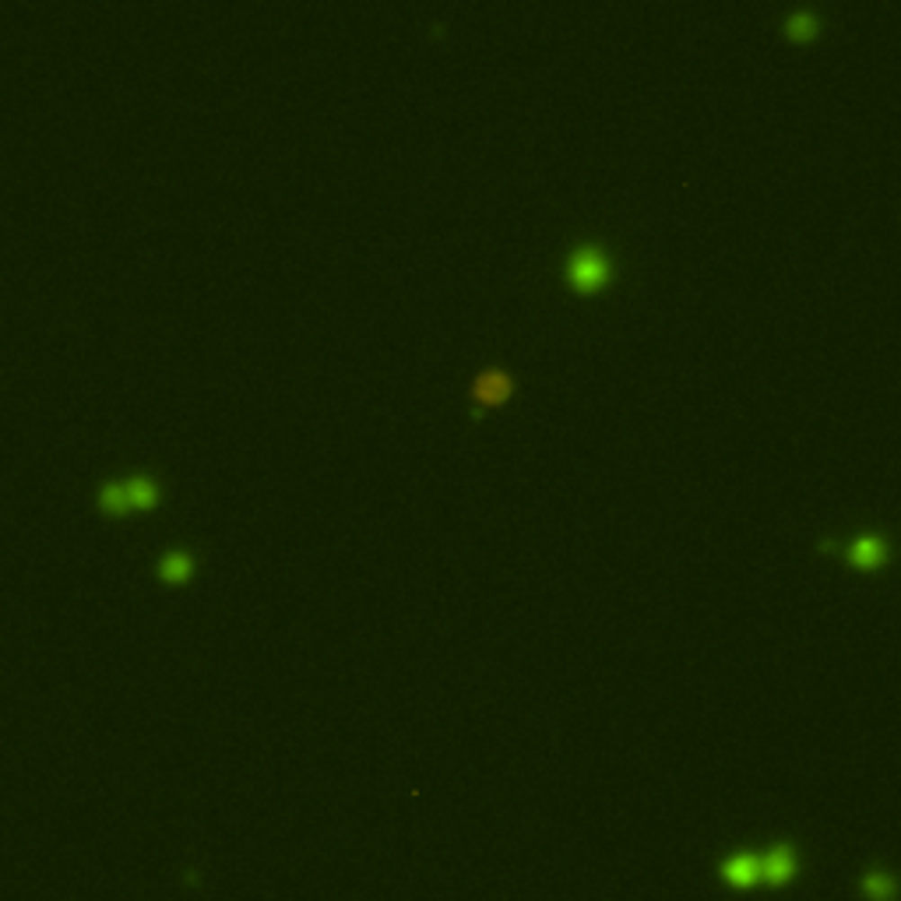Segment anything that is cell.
I'll use <instances>...</instances> for the list:
<instances>
[{"label": "cell", "mask_w": 901, "mask_h": 901, "mask_svg": "<svg viewBox=\"0 0 901 901\" xmlns=\"http://www.w3.org/2000/svg\"><path fill=\"white\" fill-rule=\"evenodd\" d=\"M849 560L856 567H877L884 560V539L880 535H860L849 542Z\"/></svg>", "instance_id": "obj_2"}, {"label": "cell", "mask_w": 901, "mask_h": 901, "mask_svg": "<svg viewBox=\"0 0 901 901\" xmlns=\"http://www.w3.org/2000/svg\"><path fill=\"white\" fill-rule=\"evenodd\" d=\"M123 490H127V504H130V507H152V504H156V496H159L156 483H152L148 476H134Z\"/></svg>", "instance_id": "obj_4"}, {"label": "cell", "mask_w": 901, "mask_h": 901, "mask_svg": "<svg viewBox=\"0 0 901 901\" xmlns=\"http://www.w3.org/2000/svg\"><path fill=\"white\" fill-rule=\"evenodd\" d=\"M99 504H103L110 514H120V511L130 507V504H127V490H123L120 483H106L103 493H99Z\"/></svg>", "instance_id": "obj_7"}, {"label": "cell", "mask_w": 901, "mask_h": 901, "mask_svg": "<svg viewBox=\"0 0 901 901\" xmlns=\"http://www.w3.org/2000/svg\"><path fill=\"white\" fill-rule=\"evenodd\" d=\"M820 29V18L814 11H792L789 18H785V32L789 36H814Z\"/></svg>", "instance_id": "obj_5"}, {"label": "cell", "mask_w": 901, "mask_h": 901, "mask_svg": "<svg viewBox=\"0 0 901 901\" xmlns=\"http://www.w3.org/2000/svg\"><path fill=\"white\" fill-rule=\"evenodd\" d=\"M159 571H163V577H169V581H183V577L191 574V553H183V549L165 553Z\"/></svg>", "instance_id": "obj_6"}, {"label": "cell", "mask_w": 901, "mask_h": 901, "mask_svg": "<svg viewBox=\"0 0 901 901\" xmlns=\"http://www.w3.org/2000/svg\"><path fill=\"white\" fill-rule=\"evenodd\" d=\"M504 395H511V377L504 370L493 367L476 380V402H500Z\"/></svg>", "instance_id": "obj_3"}, {"label": "cell", "mask_w": 901, "mask_h": 901, "mask_svg": "<svg viewBox=\"0 0 901 901\" xmlns=\"http://www.w3.org/2000/svg\"><path fill=\"white\" fill-rule=\"evenodd\" d=\"M610 257L599 244H581L574 246V254L567 257V279H571L574 289L581 292H592V289H602L606 279H610Z\"/></svg>", "instance_id": "obj_1"}]
</instances>
